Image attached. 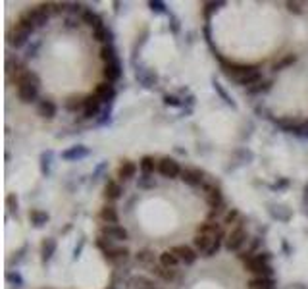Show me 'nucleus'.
Masks as SVG:
<instances>
[{
    "instance_id": "nucleus-28",
    "label": "nucleus",
    "mask_w": 308,
    "mask_h": 289,
    "mask_svg": "<svg viewBox=\"0 0 308 289\" xmlns=\"http://www.w3.org/2000/svg\"><path fill=\"white\" fill-rule=\"evenodd\" d=\"M29 220H31V224H33V226L41 228L43 224H46V222H48V214H46L44 210H31V212H29Z\"/></svg>"
},
{
    "instance_id": "nucleus-13",
    "label": "nucleus",
    "mask_w": 308,
    "mask_h": 289,
    "mask_svg": "<svg viewBox=\"0 0 308 289\" xmlns=\"http://www.w3.org/2000/svg\"><path fill=\"white\" fill-rule=\"evenodd\" d=\"M81 19H83V23L85 25H89L92 31H96V29H100V27H104V19L102 16H98L94 10L91 8H85V10H81Z\"/></svg>"
},
{
    "instance_id": "nucleus-24",
    "label": "nucleus",
    "mask_w": 308,
    "mask_h": 289,
    "mask_svg": "<svg viewBox=\"0 0 308 289\" xmlns=\"http://www.w3.org/2000/svg\"><path fill=\"white\" fill-rule=\"evenodd\" d=\"M100 60L104 64H112V62H118V52H116V47L110 43V45H102L100 47Z\"/></svg>"
},
{
    "instance_id": "nucleus-26",
    "label": "nucleus",
    "mask_w": 308,
    "mask_h": 289,
    "mask_svg": "<svg viewBox=\"0 0 308 289\" xmlns=\"http://www.w3.org/2000/svg\"><path fill=\"white\" fill-rule=\"evenodd\" d=\"M58 249V243L56 239H44L43 245H41V254H43V260H48Z\"/></svg>"
},
{
    "instance_id": "nucleus-29",
    "label": "nucleus",
    "mask_w": 308,
    "mask_h": 289,
    "mask_svg": "<svg viewBox=\"0 0 308 289\" xmlns=\"http://www.w3.org/2000/svg\"><path fill=\"white\" fill-rule=\"evenodd\" d=\"M241 220H243V218H241V212H239L237 208H231V210H227L225 216H223V226H233V228H235Z\"/></svg>"
},
{
    "instance_id": "nucleus-19",
    "label": "nucleus",
    "mask_w": 308,
    "mask_h": 289,
    "mask_svg": "<svg viewBox=\"0 0 308 289\" xmlns=\"http://www.w3.org/2000/svg\"><path fill=\"white\" fill-rule=\"evenodd\" d=\"M137 164L135 162H131V160H124V162L120 164V168H118V178L120 180H133L135 178V174H137Z\"/></svg>"
},
{
    "instance_id": "nucleus-20",
    "label": "nucleus",
    "mask_w": 308,
    "mask_h": 289,
    "mask_svg": "<svg viewBox=\"0 0 308 289\" xmlns=\"http://www.w3.org/2000/svg\"><path fill=\"white\" fill-rule=\"evenodd\" d=\"M98 216L102 220V224H118L120 222V214H118V210H116L114 204H104L100 208V214Z\"/></svg>"
},
{
    "instance_id": "nucleus-9",
    "label": "nucleus",
    "mask_w": 308,
    "mask_h": 289,
    "mask_svg": "<svg viewBox=\"0 0 308 289\" xmlns=\"http://www.w3.org/2000/svg\"><path fill=\"white\" fill-rule=\"evenodd\" d=\"M170 251H174V253L177 254V258L181 260V264H185V266H193L195 260H197V256H199V253L193 247H189V245H176Z\"/></svg>"
},
{
    "instance_id": "nucleus-15",
    "label": "nucleus",
    "mask_w": 308,
    "mask_h": 289,
    "mask_svg": "<svg viewBox=\"0 0 308 289\" xmlns=\"http://www.w3.org/2000/svg\"><path fill=\"white\" fill-rule=\"evenodd\" d=\"M31 35V33H27V31H23V29H19L18 25H14L12 29H10V33H8V45L10 47H23L25 43H27V37Z\"/></svg>"
},
{
    "instance_id": "nucleus-12",
    "label": "nucleus",
    "mask_w": 308,
    "mask_h": 289,
    "mask_svg": "<svg viewBox=\"0 0 308 289\" xmlns=\"http://www.w3.org/2000/svg\"><path fill=\"white\" fill-rule=\"evenodd\" d=\"M124 195V187L118 180H108L104 185V199L108 202H116V200L122 199Z\"/></svg>"
},
{
    "instance_id": "nucleus-4",
    "label": "nucleus",
    "mask_w": 308,
    "mask_h": 289,
    "mask_svg": "<svg viewBox=\"0 0 308 289\" xmlns=\"http://www.w3.org/2000/svg\"><path fill=\"white\" fill-rule=\"evenodd\" d=\"M249 241V232L245 228V222L241 220L235 228H231V232L227 234L225 241H223V247L229 251V253H237L243 249V245Z\"/></svg>"
},
{
    "instance_id": "nucleus-7",
    "label": "nucleus",
    "mask_w": 308,
    "mask_h": 289,
    "mask_svg": "<svg viewBox=\"0 0 308 289\" xmlns=\"http://www.w3.org/2000/svg\"><path fill=\"white\" fill-rule=\"evenodd\" d=\"M158 174L166 180H177L181 176V166L176 158L164 156V158L158 160Z\"/></svg>"
},
{
    "instance_id": "nucleus-14",
    "label": "nucleus",
    "mask_w": 308,
    "mask_h": 289,
    "mask_svg": "<svg viewBox=\"0 0 308 289\" xmlns=\"http://www.w3.org/2000/svg\"><path fill=\"white\" fill-rule=\"evenodd\" d=\"M102 77H104V81H108V83H116L120 77H122V64H120V60L118 62H112V64H104V68H102Z\"/></svg>"
},
{
    "instance_id": "nucleus-32",
    "label": "nucleus",
    "mask_w": 308,
    "mask_h": 289,
    "mask_svg": "<svg viewBox=\"0 0 308 289\" xmlns=\"http://www.w3.org/2000/svg\"><path fill=\"white\" fill-rule=\"evenodd\" d=\"M164 102H166L168 106H181L183 104V102H179V98L174 96V95H166V96H164Z\"/></svg>"
},
{
    "instance_id": "nucleus-22",
    "label": "nucleus",
    "mask_w": 308,
    "mask_h": 289,
    "mask_svg": "<svg viewBox=\"0 0 308 289\" xmlns=\"http://www.w3.org/2000/svg\"><path fill=\"white\" fill-rule=\"evenodd\" d=\"M37 110H39V114H41L43 118H46V120H52V118L56 116V104L50 100V98H43V100H39Z\"/></svg>"
},
{
    "instance_id": "nucleus-5",
    "label": "nucleus",
    "mask_w": 308,
    "mask_h": 289,
    "mask_svg": "<svg viewBox=\"0 0 308 289\" xmlns=\"http://www.w3.org/2000/svg\"><path fill=\"white\" fill-rule=\"evenodd\" d=\"M197 235H206V237H210V239H221V241H225L223 237H227L223 224H220L216 220H204L202 224H199Z\"/></svg>"
},
{
    "instance_id": "nucleus-10",
    "label": "nucleus",
    "mask_w": 308,
    "mask_h": 289,
    "mask_svg": "<svg viewBox=\"0 0 308 289\" xmlns=\"http://www.w3.org/2000/svg\"><path fill=\"white\" fill-rule=\"evenodd\" d=\"M179 180L183 183H187V185H191V187H202V183L206 181L204 180V174L200 170H197V168H183Z\"/></svg>"
},
{
    "instance_id": "nucleus-30",
    "label": "nucleus",
    "mask_w": 308,
    "mask_h": 289,
    "mask_svg": "<svg viewBox=\"0 0 308 289\" xmlns=\"http://www.w3.org/2000/svg\"><path fill=\"white\" fill-rule=\"evenodd\" d=\"M133 286H135V289H156L154 288V282L150 278H145V276L133 278Z\"/></svg>"
},
{
    "instance_id": "nucleus-8",
    "label": "nucleus",
    "mask_w": 308,
    "mask_h": 289,
    "mask_svg": "<svg viewBox=\"0 0 308 289\" xmlns=\"http://www.w3.org/2000/svg\"><path fill=\"white\" fill-rule=\"evenodd\" d=\"M100 110H102L100 98H96L92 93L85 95V98H83V118L85 120H92V118H96L100 114Z\"/></svg>"
},
{
    "instance_id": "nucleus-6",
    "label": "nucleus",
    "mask_w": 308,
    "mask_h": 289,
    "mask_svg": "<svg viewBox=\"0 0 308 289\" xmlns=\"http://www.w3.org/2000/svg\"><path fill=\"white\" fill-rule=\"evenodd\" d=\"M98 234L102 235V237H106V239H110L116 245L129 239V232H127L124 226H120V224H102V228H100Z\"/></svg>"
},
{
    "instance_id": "nucleus-35",
    "label": "nucleus",
    "mask_w": 308,
    "mask_h": 289,
    "mask_svg": "<svg viewBox=\"0 0 308 289\" xmlns=\"http://www.w3.org/2000/svg\"><path fill=\"white\" fill-rule=\"evenodd\" d=\"M301 135H308V122H305L301 127Z\"/></svg>"
},
{
    "instance_id": "nucleus-3",
    "label": "nucleus",
    "mask_w": 308,
    "mask_h": 289,
    "mask_svg": "<svg viewBox=\"0 0 308 289\" xmlns=\"http://www.w3.org/2000/svg\"><path fill=\"white\" fill-rule=\"evenodd\" d=\"M16 93H18V98L21 102H27V104L37 102L39 95H41V79H39V75L35 72H31V75L19 85Z\"/></svg>"
},
{
    "instance_id": "nucleus-2",
    "label": "nucleus",
    "mask_w": 308,
    "mask_h": 289,
    "mask_svg": "<svg viewBox=\"0 0 308 289\" xmlns=\"http://www.w3.org/2000/svg\"><path fill=\"white\" fill-rule=\"evenodd\" d=\"M243 266L245 270L254 274V276H260V278H273V266H272V256L268 251H260L256 254H251L249 258L243 260Z\"/></svg>"
},
{
    "instance_id": "nucleus-1",
    "label": "nucleus",
    "mask_w": 308,
    "mask_h": 289,
    "mask_svg": "<svg viewBox=\"0 0 308 289\" xmlns=\"http://www.w3.org/2000/svg\"><path fill=\"white\" fill-rule=\"evenodd\" d=\"M221 70L227 77H231L237 85H241L245 89L256 85L264 77V73H262L258 64H239V62L221 60Z\"/></svg>"
},
{
    "instance_id": "nucleus-17",
    "label": "nucleus",
    "mask_w": 308,
    "mask_h": 289,
    "mask_svg": "<svg viewBox=\"0 0 308 289\" xmlns=\"http://www.w3.org/2000/svg\"><path fill=\"white\" fill-rule=\"evenodd\" d=\"M179 264H181V260L177 258V254L174 253V251H164L160 254V266H162L164 270H177Z\"/></svg>"
},
{
    "instance_id": "nucleus-18",
    "label": "nucleus",
    "mask_w": 308,
    "mask_h": 289,
    "mask_svg": "<svg viewBox=\"0 0 308 289\" xmlns=\"http://www.w3.org/2000/svg\"><path fill=\"white\" fill-rule=\"evenodd\" d=\"M89 154H91V148H87L83 144H77V146H72V148L64 150L62 152V158L64 160H79V158H85Z\"/></svg>"
},
{
    "instance_id": "nucleus-27",
    "label": "nucleus",
    "mask_w": 308,
    "mask_h": 289,
    "mask_svg": "<svg viewBox=\"0 0 308 289\" xmlns=\"http://www.w3.org/2000/svg\"><path fill=\"white\" fill-rule=\"evenodd\" d=\"M92 37H94V41H98V43H102V45H110L112 39H114L112 31H110L106 25L100 27V29H96V31H92Z\"/></svg>"
},
{
    "instance_id": "nucleus-31",
    "label": "nucleus",
    "mask_w": 308,
    "mask_h": 289,
    "mask_svg": "<svg viewBox=\"0 0 308 289\" xmlns=\"http://www.w3.org/2000/svg\"><path fill=\"white\" fill-rule=\"evenodd\" d=\"M270 85H272V81H258L256 85L253 87H249V93H253V95H258V93H266V91L270 89Z\"/></svg>"
},
{
    "instance_id": "nucleus-33",
    "label": "nucleus",
    "mask_w": 308,
    "mask_h": 289,
    "mask_svg": "<svg viewBox=\"0 0 308 289\" xmlns=\"http://www.w3.org/2000/svg\"><path fill=\"white\" fill-rule=\"evenodd\" d=\"M285 6H287V12H291V14H297V16L303 14V8H301L299 2H287Z\"/></svg>"
},
{
    "instance_id": "nucleus-23",
    "label": "nucleus",
    "mask_w": 308,
    "mask_h": 289,
    "mask_svg": "<svg viewBox=\"0 0 308 289\" xmlns=\"http://www.w3.org/2000/svg\"><path fill=\"white\" fill-rule=\"evenodd\" d=\"M83 98H85V95L81 96V95H70V96H66V100H64V106L66 110H70V112H79V110H83Z\"/></svg>"
},
{
    "instance_id": "nucleus-34",
    "label": "nucleus",
    "mask_w": 308,
    "mask_h": 289,
    "mask_svg": "<svg viewBox=\"0 0 308 289\" xmlns=\"http://www.w3.org/2000/svg\"><path fill=\"white\" fill-rule=\"evenodd\" d=\"M150 8L156 10V12H166V10H164V8H166L164 2H150Z\"/></svg>"
},
{
    "instance_id": "nucleus-21",
    "label": "nucleus",
    "mask_w": 308,
    "mask_h": 289,
    "mask_svg": "<svg viewBox=\"0 0 308 289\" xmlns=\"http://www.w3.org/2000/svg\"><path fill=\"white\" fill-rule=\"evenodd\" d=\"M249 289H275V280L273 278H260V276H254L249 280L247 284Z\"/></svg>"
},
{
    "instance_id": "nucleus-16",
    "label": "nucleus",
    "mask_w": 308,
    "mask_h": 289,
    "mask_svg": "<svg viewBox=\"0 0 308 289\" xmlns=\"http://www.w3.org/2000/svg\"><path fill=\"white\" fill-rule=\"evenodd\" d=\"M212 245H214V239H210V237H206V235H195V237H193V249H195L197 253L204 254V256H208Z\"/></svg>"
},
{
    "instance_id": "nucleus-11",
    "label": "nucleus",
    "mask_w": 308,
    "mask_h": 289,
    "mask_svg": "<svg viewBox=\"0 0 308 289\" xmlns=\"http://www.w3.org/2000/svg\"><path fill=\"white\" fill-rule=\"evenodd\" d=\"M92 95L96 98H100V102H112L116 98V89H114V85L108 83V81H100V83L94 85Z\"/></svg>"
},
{
    "instance_id": "nucleus-25",
    "label": "nucleus",
    "mask_w": 308,
    "mask_h": 289,
    "mask_svg": "<svg viewBox=\"0 0 308 289\" xmlns=\"http://www.w3.org/2000/svg\"><path fill=\"white\" fill-rule=\"evenodd\" d=\"M139 168H141V172L145 176H150L154 170H158V160L154 156H143L141 162H139Z\"/></svg>"
}]
</instances>
